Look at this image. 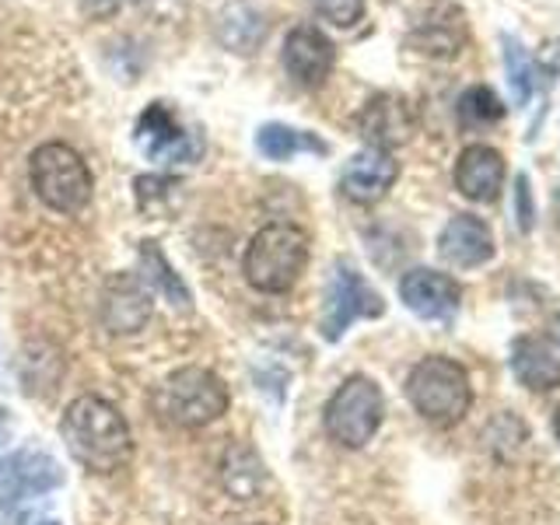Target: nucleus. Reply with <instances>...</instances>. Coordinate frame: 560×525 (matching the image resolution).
Masks as SVG:
<instances>
[{
  "label": "nucleus",
  "mask_w": 560,
  "mask_h": 525,
  "mask_svg": "<svg viewBox=\"0 0 560 525\" xmlns=\"http://www.w3.org/2000/svg\"><path fill=\"white\" fill-rule=\"evenodd\" d=\"M60 434L70 455L92 472H116L133 455V438L122 413L102 396H81L67 407Z\"/></svg>",
  "instance_id": "obj_1"
},
{
  "label": "nucleus",
  "mask_w": 560,
  "mask_h": 525,
  "mask_svg": "<svg viewBox=\"0 0 560 525\" xmlns=\"http://www.w3.org/2000/svg\"><path fill=\"white\" fill-rule=\"evenodd\" d=\"M305 262H308L305 228H298L291 221H273L253 235L249 249H245V259H242V270L256 291L284 294L298 284Z\"/></svg>",
  "instance_id": "obj_2"
},
{
  "label": "nucleus",
  "mask_w": 560,
  "mask_h": 525,
  "mask_svg": "<svg viewBox=\"0 0 560 525\" xmlns=\"http://www.w3.org/2000/svg\"><path fill=\"white\" fill-rule=\"evenodd\" d=\"M407 396L413 410L438 428H452L472 407V385L459 361L431 354L420 361L407 378Z\"/></svg>",
  "instance_id": "obj_3"
},
{
  "label": "nucleus",
  "mask_w": 560,
  "mask_h": 525,
  "mask_svg": "<svg viewBox=\"0 0 560 525\" xmlns=\"http://www.w3.org/2000/svg\"><path fill=\"white\" fill-rule=\"evenodd\" d=\"M28 179H32L35 197L46 207L60 210V214H78V210H84L95 189L84 158L70 144H60V140L35 148L28 162Z\"/></svg>",
  "instance_id": "obj_4"
},
{
  "label": "nucleus",
  "mask_w": 560,
  "mask_h": 525,
  "mask_svg": "<svg viewBox=\"0 0 560 525\" xmlns=\"http://www.w3.org/2000/svg\"><path fill=\"white\" fill-rule=\"evenodd\" d=\"M158 413L175 428H203L228 410L224 382L207 368H179L158 385Z\"/></svg>",
  "instance_id": "obj_5"
},
{
  "label": "nucleus",
  "mask_w": 560,
  "mask_h": 525,
  "mask_svg": "<svg viewBox=\"0 0 560 525\" xmlns=\"http://www.w3.org/2000/svg\"><path fill=\"white\" fill-rule=\"evenodd\" d=\"M382 417H385L382 389L368 375L347 378L326 402V431L343 448H364L382 428Z\"/></svg>",
  "instance_id": "obj_6"
},
{
  "label": "nucleus",
  "mask_w": 560,
  "mask_h": 525,
  "mask_svg": "<svg viewBox=\"0 0 560 525\" xmlns=\"http://www.w3.org/2000/svg\"><path fill=\"white\" fill-rule=\"evenodd\" d=\"M137 151L154 165H189L203 154V140L197 130H189L186 122L172 113L168 102H151L140 113L133 127Z\"/></svg>",
  "instance_id": "obj_7"
},
{
  "label": "nucleus",
  "mask_w": 560,
  "mask_h": 525,
  "mask_svg": "<svg viewBox=\"0 0 560 525\" xmlns=\"http://www.w3.org/2000/svg\"><path fill=\"white\" fill-rule=\"evenodd\" d=\"M385 312V302L378 291L368 288V280L350 267V262H337V270L329 277L326 291V312H323V337L332 343L340 340L347 326L354 319H378Z\"/></svg>",
  "instance_id": "obj_8"
},
{
  "label": "nucleus",
  "mask_w": 560,
  "mask_h": 525,
  "mask_svg": "<svg viewBox=\"0 0 560 525\" xmlns=\"http://www.w3.org/2000/svg\"><path fill=\"white\" fill-rule=\"evenodd\" d=\"M337 63V46L315 25H298L284 39V70L298 88H319L332 74Z\"/></svg>",
  "instance_id": "obj_9"
},
{
  "label": "nucleus",
  "mask_w": 560,
  "mask_h": 525,
  "mask_svg": "<svg viewBox=\"0 0 560 525\" xmlns=\"http://www.w3.org/2000/svg\"><path fill=\"white\" fill-rule=\"evenodd\" d=\"M399 298L413 315H420V319H452V315L459 312L463 288H459V280H452L448 273L417 267L410 273H402Z\"/></svg>",
  "instance_id": "obj_10"
},
{
  "label": "nucleus",
  "mask_w": 560,
  "mask_h": 525,
  "mask_svg": "<svg viewBox=\"0 0 560 525\" xmlns=\"http://www.w3.org/2000/svg\"><path fill=\"white\" fill-rule=\"evenodd\" d=\"M399 179V162L389 151L378 148H364L361 154H354L340 172V189L347 200L354 203H378L385 192L393 189V183Z\"/></svg>",
  "instance_id": "obj_11"
},
{
  "label": "nucleus",
  "mask_w": 560,
  "mask_h": 525,
  "mask_svg": "<svg viewBox=\"0 0 560 525\" xmlns=\"http://www.w3.org/2000/svg\"><path fill=\"white\" fill-rule=\"evenodd\" d=\"M504 186V154L487 144H469L455 162V189L472 203H494Z\"/></svg>",
  "instance_id": "obj_12"
},
{
  "label": "nucleus",
  "mask_w": 560,
  "mask_h": 525,
  "mask_svg": "<svg viewBox=\"0 0 560 525\" xmlns=\"http://www.w3.org/2000/svg\"><path fill=\"white\" fill-rule=\"evenodd\" d=\"M438 253H442L448 267H459V270L483 267V262L494 256V235H490V228L480 218L455 214L442 228V235H438Z\"/></svg>",
  "instance_id": "obj_13"
},
{
  "label": "nucleus",
  "mask_w": 560,
  "mask_h": 525,
  "mask_svg": "<svg viewBox=\"0 0 560 525\" xmlns=\"http://www.w3.org/2000/svg\"><path fill=\"white\" fill-rule=\"evenodd\" d=\"M358 130L372 148L389 151L407 144L413 137V113L410 105L396 95H378L364 105V113L358 116Z\"/></svg>",
  "instance_id": "obj_14"
},
{
  "label": "nucleus",
  "mask_w": 560,
  "mask_h": 525,
  "mask_svg": "<svg viewBox=\"0 0 560 525\" xmlns=\"http://www.w3.org/2000/svg\"><path fill=\"white\" fill-rule=\"evenodd\" d=\"M512 372L533 393H550L560 385V354L557 347L539 337H518L512 343Z\"/></svg>",
  "instance_id": "obj_15"
},
{
  "label": "nucleus",
  "mask_w": 560,
  "mask_h": 525,
  "mask_svg": "<svg viewBox=\"0 0 560 525\" xmlns=\"http://www.w3.org/2000/svg\"><path fill=\"white\" fill-rule=\"evenodd\" d=\"M256 148L270 162H291L294 154H329V144L308 130H294L284 122H267L256 133Z\"/></svg>",
  "instance_id": "obj_16"
},
{
  "label": "nucleus",
  "mask_w": 560,
  "mask_h": 525,
  "mask_svg": "<svg viewBox=\"0 0 560 525\" xmlns=\"http://www.w3.org/2000/svg\"><path fill=\"white\" fill-rule=\"evenodd\" d=\"M60 483V469L52 459L46 455H22V459L14 463V472H11V490L8 494L22 498V494H39L46 487H57Z\"/></svg>",
  "instance_id": "obj_17"
},
{
  "label": "nucleus",
  "mask_w": 560,
  "mask_h": 525,
  "mask_svg": "<svg viewBox=\"0 0 560 525\" xmlns=\"http://www.w3.org/2000/svg\"><path fill=\"white\" fill-rule=\"evenodd\" d=\"M140 267L148 270V280H151V284H158V291H162L175 308H186L189 305V291L183 288V280L175 277V270L168 267L165 253L158 249L154 242L140 245Z\"/></svg>",
  "instance_id": "obj_18"
},
{
  "label": "nucleus",
  "mask_w": 560,
  "mask_h": 525,
  "mask_svg": "<svg viewBox=\"0 0 560 525\" xmlns=\"http://www.w3.org/2000/svg\"><path fill=\"white\" fill-rule=\"evenodd\" d=\"M498 119H504V105H501V98L490 92L487 84L469 88V92L459 98V122H463L466 130L490 127V122H498Z\"/></svg>",
  "instance_id": "obj_19"
},
{
  "label": "nucleus",
  "mask_w": 560,
  "mask_h": 525,
  "mask_svg": "<svg viewBox=\"0 0 560 525\" xmlns=\"http://www.w3.org/2000/svg\"><path fill=\"white\" fill-rule=\"evenodd\" d=\"M504 67H508V81H512L515 102H529L536 92V67L529 52L515 39H504Z\"/></svg>",
  "instance_id": "obj_20"
},
{
  "label": "nucleus",
  "mask_w": 560,
  "mask_h": 525,
  "mask_svg": "<svg viewBox=\"0 0 560 525\" xmlns=\"http://www.w3.org/2000/svg\"><path fill=\"white\" fill-rule=\"evenodd\" d=\"M315 11H319L329 25L354 28L364 14V0H315Z\"/></svg>",
  "instance_id": "obj_21"
},
{
  "label": "nucleus",
  "mask_w": 560,
  "mask_h": 525,
  "mask_svg": "<svg viewBox=\"0 0 560 525\" xmlns=\"http://www.w3.org/2000/svg\"><path fill=\"white\" fill-rule=\"evenodd\" d=\"M515 200H518V228L522 232H529L533 228V200H529V179H525V175H518L515 179Z\"/></svg>",
  "instance_id": "obj_22"
},
{
  "label": "nucleus",
  "mask_w": 560,
  "mask_h": 525,
  "mask_svg": "<svg viewBox=\"0 0 560 525\" xmlns=\"http://www.w3.org/2000/svg\"><path fill=\"white\" fill-rule=\"evenodd\" d=\"M119 4H127V0H81V8L88 14H113Z\"/></svg>",
  "instance_id": "obj_23"
},
{
  "label": "nucleus",
  "mask_w": 560,
  "mask_h": 525,
  "mask_svg": "<svg viewBox=\"0 0 560 525\" xmlns=\"http://www.w3.org/2000/svg\"><path fill=\"white\" fill-rule=\"evenodd\" d=\"M4 442H8V413L0 410V452H4Z\"/></svg>",
  "instance_id": "obj_24"
},
{
  "label": "nucleus",
  "mask_w": 560,
  "mask_h": 525,
  "mask_svg": "<svg viewBox=\"0 0 560 525\" xmlns=\"http://www.w3.org/2000/svg\"><path fill=\"white\" fill-rule=\"evenodd\" d=\"M553 343H557V350H560V315L553 319Z\"/></svg>",
  "instance_id": "obj_25"
},
{
  "label": "nucleus",
  "mask_w": 560,
  "mask_h": 525,
  "mask_svg": "<svg viewBox=\"0 0 560 525\" xmlns=\"http://www.w3.org/2000/svg\"><path fill=\"white\" fill-rule=\"evenodd\" d=\"M553 438H557V442H560V410L553 413Z\"/></svg>",
  "instance_id": "obj_26"
},
{
  "label": "nucleus",
  "mask_w": 560,
  "mask_h": 525,
  "mask_svg": "<svg viewBox=\"0 0 560 525\" xmlns=\"http://www.w3.org/2000/svg\"><path fill=\"white\" fill-rule=\"evenodd\" d=\"M553 207H557V218H560V186H557V192H553Z\"/></svg>",
  "instance_id": "obj_27"
},
{
  "label": "nucleus",
  "mask_w": 560,
  "mask_h": 525,
  "mask_svg": "<svg viewBox=\"0 0 560 525\" xmlns=\"http://www.w3.org/2000/svg\"><path fill=\"white\" fill-rule=\"evenodd\" d=\"M46 525H57V522H46Z\"/></svg>",
  "instance_id": "obj_28"
}]
</instances>
